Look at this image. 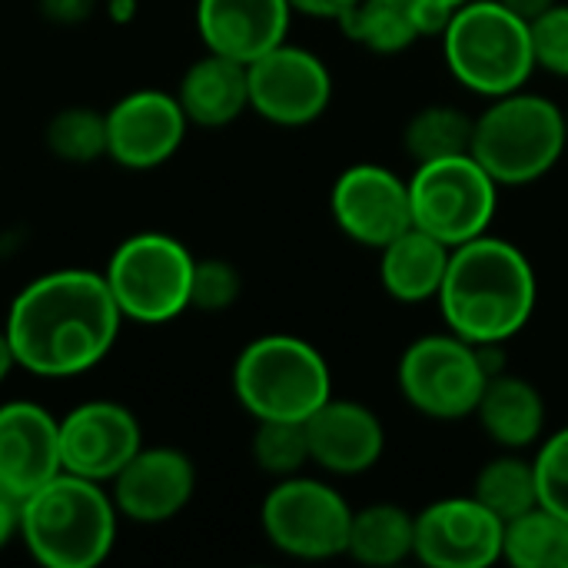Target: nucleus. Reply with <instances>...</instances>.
Returning a JSON list of instances; mask_svg holds the SVG:
<instances>
[{
	"label": "nucleus",
	"mask_w": 568,
	"mask_h": 568,
	"mask_svg": "<svg viewBox=\"0 0 568 568\" xmlns=\"http://www.w3.org/2000/svg\"><path fill=\"white\" fill-rule=\"evenodd\" d=\"M353 506L339 489L313 476L276 479L260 506L266 542L300 562H326L346 556Z\"/></svg>",
	"instance_id": "9d476101"
},
{
	"label": "nucleus",
	"mask_w": 568,
	"mask_h": 568,
	"mask_svg": "<svg viewBox=\"0 0 568 568\" xmlns=\"http://www.w3.org/2000/svg\"><path fill=\"white\" fill-rule=\"evenodd\" d=\"M250 453H253V463L273 479H290V476H300L306 466H313L306 423L260 419Z\"/></svg>",
	"instance_id": "cd10ccee"
},
{
	"label": "nucleus",
	"mask_w": 568,
	"mask_h": 568,
	"mask_svg": "<svg viewBox=\"0 0 568 568\" xmlns=\"http://www.w3.org/2000/svg\"><path fill=\"white\" fill-rule=\"evenodd\" d=\"M499 3H506L513 13H519L523 20H529V23H532L539 13H546V10H549V7H556L559 0H499Z\"/></svg>",
	"instance_id": "f704fd0d"
},
{
	"label": "nucleus",
	"mask_w": 568,
	"mask_h": 568,
	"mask_svg": "<svg viewBox=\"0 0 568 568\" xmlns=\"http://www.w3.org/2000/svg\"><path fill=\"white\" fill-rule=\"evenodd\" d=\"M63 473L60 419L30 399L0 406V489L20 503Z\"/></svg>",
	"instance_id": "f3484780"
},
{
	"label": "nucleus",
	"mask_w": 568,
	"mask_h": 568,
	"mask_svg": "<svg viewBox=\"0 0 568 568\" xmlns=\"http://www.w3.org/2000/svg\"><path fill=\"white\" fill-rule=\"evenodd\" d=\"M190 120L166 90H133L106 110V156L123 170H156L176 156Z\"/></svg>",
	"instance_id": "2eb2a0df"
},
{
	"label": "nucleus",
	"mask_w": 568,
	"mask_h": 568,
	"mask_svg": "<svg viewBox=\"0 0 568 568\" xmlns=\"http://www.w3.org/2000/svg\"><path fill=\"white\" fill-rule=\"evenodd\" d=\"M196 493V466L183 449L143 446L113 479L110 496L123 519L160 526L176 519Z\"/></svg>",
	"instance_id": "dca6fc26"
},
{
	"label": "nucleus",
	"mask_w": 568,
	"mask_h": 568,
	"mask_svg": "<svg viewBox=\"0 0 568 568\" xmlns=\"http://www.w3.org/2000/svg\"><path fill=\"white\" fill-rule=\"evenodd\" d=\"M469 153L499 186L539 183L568 153L566 110L526 87L493 97L476 113Z\"/></svg>",
	"instance_id": "20e7f679"
},
{
	"label": "nucleus",
	"mask_w": 568,
	"mask_h": 568,
	"mask_svg": "<svg viewBox=\"0 0 568 568\" xmlns=\"http://www.w3.org/2000/svg\"><path fill=\"white\" fill-rule=\"evenodd\" d=\"M473 419L499 449L526 453L542 443L549 413L546 396L532 379L503 369L486 383Z\"/></svg>",
	"instance_id": "412c9836"
},
{
	"label": "nucleus",
	"mask_w": 568,
	"mask_h": 568,
	"mask_svg": "<svg viewBox=\"0 0 568 568\" xmlns=\"http://www.w3.org/2000/svg\"><path fill=\"white\" fill-rule=\"evenodd\" d=\"M532 463L539 483V506L568 519V426L552 436H542Z\"/></svg>",
	"instance_id": "c756f323"
},
{
	"label": "nucleus",
	"mask_w": 568,
	"mask_h": 568,
	"mask_svg": "<svg viewBox=\"0 0 568 568\" xmlns=\"http://www.w3.org/2000/svg\"><path fill=\"white\" fill-rule=\"evenodd\" d=\"M120 513L103 483L60 473L20 503V539L43 568L100 566L116 542Z\"/></svg>",
	"instance_id": "7ed1b4c3"
},
{
	"label": "nucleus",
	"mask_w": 568,
	"mask_h": 568,
	"mask_svg": "<svg viewBox=\"0 0 568 568\" xmlns=\"http://www.w3.org/2000/svg\"><path fill=\"white\" fill-rule=\"evenodd\" d=\"M329 213L346 240L383 250L413 226L409 176L383 163H353L329 190Z\"/></svg>",
	"instance_id": "f8f14e48"
},
{
	"label": "nucleus",
	"mask_w": 568,
	"mask_h": 568,
	"mask_svg": "<svg viewBox=\"0 0 568 568\" xmlns=\"http://www.w3.org/2000/svg\"><path fill=\"white\" fill-rule=\"evenodd\" d=\"M193 266L196 256L186 250V243L170 233L146 230L133 233L113 250L103 280L123 320L160 326L190 310Z\"/></svg>",
	"instance_id": "0eeeda50"
},
{
	"label": "nucleus",
	"mask_w": 568,
	"mask_h": 568,
	"mask_svg": "<svg viewBox=\"0 0 568 568\" xmlns=\"http://www.w3.org/2000/svg\"><path fill=\"white\" fill-rule=\"evenodd\" d=\"M453 246L429 236L419 226H409L379 250V283L386 296L403 306L429 303L439 296V286L449 270Z\"/></svg>",
	"instance_id": "4be33fe9"
},
{
	"label": "nucleus",
	"mask_w": 568,
	"mask_h": 568,
	"mask_svg": "<svg viewBox=\"0 0 568 568\" xmlns=\"http://www.w3.org/2000/svg\"><path fill=\"white\" fill-rule=\"evenodd\" d=\"M499 190L473 153L419 163L409 173L413 226L456 250L489 233L499 213Z\"/></svg>",
	"instance_id": "1a4fd4ad"
},
{
	"label": "nucleus",
	"mask_w": 568,
	"mask_h": 568,
	"mask_svg": "<svg viewBox=\"0 0 568 568\" xmlns=\"http://www.w3.org/2000/svg\"><path fill=\"white\" fill-rule=\"evenodd\" d=\"M176 100L190 126H203V130L230 126L250 110V70L233 57L206 50L180 77Z\"/></svg>",
	"instance_id": "aec40b11"
},
{
	"label": "nucleus",
	"mask_w": 568,
	"mask_h": 568,
	"mask_svg": "<svg viewBox=\"0 0 568 568\" xmlns=\"http://www.w3.org/2000/svg\"><path fill=\"white\" fill-rule=\"evenodd\" d=\"M566 133H568V110H566Z\"/></svg>",
	"instance_id": "4c0bfd02"
},
{
	"label": "nucleus",
	"mask_w": 568,
	"mask_h": 568,
	"mask_svg": "<svg viewBox=\"0 0 568 568\" xmlns=\"http://www.w3.org/2000/svg\"><path fill=\"white\" fill-rule=\"evenodd\" d=\"M473 123L476 116H469L453 103H429L406 120L403 150L413 160V166L446 156H463L473 146Z\"/></svg>",
	"instance_id": "a878e982"
},
{
	"label": "nucleus",
	"mask_w": 568,
	"mask_h": 568,
	"mask_svg": "<svg viewBox=\"0 0 568 568\" xmlns=\"http://www.w3.org/2000/svg\"><path fill=\"white\" fill-rule=\"evenodd\" d=\"M120 326L123 313L97 270H53L30 280L3 320L17 366L47 379H70L100 366Z\"/></svg>",
	"instance_id": "f257e3e1"
},
{
	"label": "nucleus",
	"mask_w": 568,
	"mask_h": 568,
	"mask_svg": "<svg viewBox=\"0 0 568 568\" xmlns=\"http://www.w3.org/2000/svg\"><path fill=\"white\" fill-rule=\"evenodd\" d=\"M356 3L359 0H290V7H293V13H303V17H310V20H333V23H346L349 20V13L356 10Z\"/></svg>",
	"instance_id": "473e14b6"
},
{
	"label": "nucleus",
	"mask_w": 568,
	"mask_h": 568,
	"mask_svg": "<svg viewBox=\"0 0 568 568\" xmlns=\"http://www.w3.org/2000/svg\"><path fill=\"white\" fill-rule=\"evenodd\" d=\"M290 0H196V30L206 50L253 63L290 33Z\"/></svg>",
	"instance_id": "6ab92c4d"
},
{
	"label": "nucleus",
	"mask_w": 568,
	"mask_h": 568,
	"mask_svg": "<svg viewBox=\"0 0 568 568\" xmlns=\"http://www.w3.org/2000/svg\"><path fill=\"white\" fill-rule=\"evenodd\" d=\"M439 40L453 80L476 97L523 90L536 73L529 20L499 0H469L449 17Z\"/></svg>",
	"instance_id": "39448f33"
},
{
	"label": "nucleus",
	"mask_w": 568,
	"mask_h": 568,
	"mask_svg": "<svg viewBox=\"0 0 568 568\" xmlns=\"http://www.w3.org/2000/svg\"><path fill=\"white\" fill-rule=\"evenodd\" d=\"M503 562L516 568H568V519L536 506L503 529Z\"/></svg>",
	"instance_id": "393cba45"
},
{
	"label": "nucleus",
	"mask_w": 568,
	"mask_h": 568,
	"mask_svg": "<svg viewBox=\"0 0 568 568\" xmlns=\"http://www.w3.org/2000/svg\"><path fill=\"white\" fill-rule=\"evenodd\" d=\"M47 146L63 163H93L106 156V113L93 106H67L47 123Z\"/></svg>",
	"instance_id": "c85d7f7f"
},
{
	"label": "nucleus",
	"mask_w": 568,
	"mask_h": 568,
	"mask_svg": "<svg viewBox=\"0 0 568 568\" xmlns=\"http://www.w3.org/2000/svg\"><path fill=\"white\" fill-rule=\"evenodd\" d=\"M433 7H439V10H446V13H456L459 7H466L469 0H429Z\"/></svg>",
	"instance_id": "e433bc0d"
},
{
	"label": "nucleus",
	"mask_w": 568,
	"mask_h": 568,
	"mask_svg": "<svg viewBox=\"0 0 568 568\" xmlns=\"http://www.w3.org/2000/svg\"><path fill=\"white\" fill-rule=\"evenodd\" d=\"M506 523L473 493L446 496L416 513V556L429 568H489L503 562Z\"/></svg>",
	"instance_id": "ddd939ff"
},
{
	"label": "nucleus",
	"mask_w": 568,
	"mask_h": 568,
	"mask_svg": "<svg viewBox=\"0 0 568 568\" xmlns=\"http://www.w3.org/2000/svg\"><path fill=\"white\" fill-rule=\"evenodd\" d=\"M240 293H243V276L230 260H196L190 310L226 313L230 306H236Z\"/></svg>",
	"instance_id": "7c9ffc66"
},
{
	"label": "nucleus",
	"mask_w": 568,
	"mask_h": 568,
	"mask_svg": "<svg viewBox=\"0 0 568 568\" xmlns=\"http://www.w3.org/2000/svg\"><path fill=\"white\" fill-rule=\"evenodd\" d=\"M473 496L496 513L503 523H513L516 516L539 506V483H536V463L523 453L503 449L496 459H489L473 483Z\"/></svg>",
	"instance_id": "bb28decb"
},
{
	"label": "nucleus",
	"mask_w": 568,
	"mask_h": 568,
	"mask_svg": "<svg viewBox=\"0 0 568 568\" xmlns=\"http://www.w3.org/2000/svg\"><path fill=\"white\" fill-rule=\"evenodd\" d=\"M143 449V429L130 406L87 399L60 416L63 473L110 486V479Z\"/></svg>",
	"instance_id": "4468645a"
},
{
	"label": "nucleus",
	"mask_w": 568,
	"mask_h": 568,
	"mask_svg": "<svg viewBox=\"0 0 568 568\" xmlns=\"http://www.w3.org/2000/svg\"><path fill=\"white\" fill-rule=\"evenodd\" d=\"M489 379L483 349L449 329L413 339L396 366L399 396L433 423L473 419Z\"/></svg>",
	"instance_id": "6e6552de"
},
{
	"label": "nucleus",
	"mask_w": 568,
	"mask_h": 568,
	"mask_svg": "<svg viewBox=\"0 0 568 568\" xmlns=\"http://www.w3.org/2000/svg\"><path fill=\"white\" fill-rule=\"evenodd\" d=\"M310 456L329 476H363L379 466L386 453V426L366 403L329 396L310 419Z\"/></svg>",
	"instance_id": "a211bd4d"
},
{
	"label": "nucleus",
	"mask_w": 568,
	"mask_h": 568,
	"mask_svg": "<svg viewBox=\"0 0 568 568\" xmlns=\"http://www.w3.org/2000/svg\"><path fill=\"white\" fill-rule=\"evenodd\" d=\"M246 70L250 110L273 126H310L333 103V73L326 60L290 40L246 63Z\"/></svg>",
	"instance_id": "9b49d317"
},
{
	"label": "nucleus",
	"mask_w": 568,
	"mask_h": 568,
	"mask_svg": "<svg viewBox=\"0 0 568 568\" xmlns=\"http://www.w3.org/2000/svg\"><path fill=\"white\" fill-rule=\"evenodd\" d=\"M346 556L366 568H396L416 556V513L399 503L353 509Z\"/></svg>",
	"instance_id": "5701e85b"
},
{
	"label": "nucleus",
	"mask_w": 568,
	"mask_h": 568,
	"mask_svg": "<svg viewBox=\"0 0 568 568\" xmlns=\"http://www.w3.org/2000/svg\"><path fill=\"white\" fill-rule=\"evenodd\" d=\"M13 536H20V499L0 489V552Z\"/></svg>",
	"instance_id": "72a5a7b5"
},
{
	"label": "nucleus",
	"mask_w": 568,
	"mask_h": 568,
	"mask_svg": "<svg viewBox=\"0 0 568 568\" xmlns=\"http://www.w3.org/2000/svg\"><path fill=\"white\" fill-rule=\"evenodd\" d=\"M343 33L379 57H396L426 37L419 0H359Z\"/></svg>",
	"instance_id": "b1692460"
},
{
	"label": "nucleus",
	"mask_w": 568,
	"mask_h": 568,
	"mask_svg": "<svg viewBox=\"0 0 568 568\" xmlns=\"http://www.w3.org/2000/svg\"><path fill=\"white\" fill-rule=\"evenodd\" d=\"M13 369H17V359H13L10 339H7V333H3V326H0V383H3Z\"/></svg>",
	"instance_id": "c9c22d12"
},
{
	"label": "nucleus",
	"mask_w": 568,
	"mask_h": 568,
	"mask_svg": "<svg viewBox=\"0 0 568 568\" xmlns=\"http://www.w3.org/2000/svg\"><path fill=\"white\" fill-rule=\"evenodd\" d=\"M233 393L256 423H306L333 396V369L303 336L266 333L240 349L233 363Z\"/></svg>",
	"instance_id": "423d86ee"
},
{
	"label": "nucleus",
	"mask_w": 568,
	"mask_h": 568,
	"mask_svg": "<svg viewBox=\"0 0 568 568\" xmlns=\"http://www.w3.org/2000/svg\"><path fill=\"white\" fill-rule=\"evenodd\" d=\"M436 303L449 333L473 346H506L536 316L539 276L526 250L483 233L453 250Z\"/></svg>",
	"instance_id": "f03ea898"
},
{
	"label": "nucleus",
	"mask_w": 568,
	"mask_h": 568,
	"mask_svg": "<svg viewBox=\"0 0 568 568\" xmlns=\"http://www.w3.org/2000/svg\"><path fill=\"white\" fill-rule=\"evenodd\" d=\"M532 33V53H536V70H546L552 77L568 80V3L559 0L546 13H539L529 23Z\"/></svg>",
	"instance_id": "2f4dec72"
}]
</instances>
